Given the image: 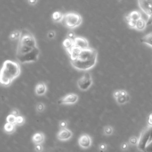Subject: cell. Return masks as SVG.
I'll return each instance as SVG.
<instances>
[{
  "mask_svg": "<svg viewBox=\"0 0 152 152\" xmlns=\"http://www.w3.org/2000/svg\"><path fill=\"white\" fill-rule=\"evenodd\" d=\"M127 23H128V26H130V28H136L137 21L133 20H130V21H128L127 22Z\"/></svg>",
  "mask_w": 152,
  "mask_h": 152,
  "instance_id": "33",
  "label": "cell"
},
{
  "mask_svg": "<svg viewBox=\"0 0 152 152\" xmlns=\"http://www.w3.org/2000/svg\"><path fill=\"white\" fill-rule=\"evenodd\" d=\"M115 100L118 103L120 104V105H122V104L127 103L129 101V96H128V95H127L126 96H120V97H119L118 98L116 99Z\"/></svg>",
  "mask_w": 152,
  "mask_h": 152,
  "instance_id": "24",
  "label": "cell"
},
{
  "mask_svg": "<svg viewBox=\"0 0 152 152\" xmlns=\"http://www.w3.org/2000/svg\"><path fill=\"white\" fill-rule=\"evenodd\" d=\"M47 152H60L59 150L57 148H52L48 150Z\"/></svg>",
  "mask_w": 152,
  "mask_h": 152,
  "instance_id": "44",
  "label": "cell"
},
{
  "mask_svg": "<svg viewBox=\"0 0 152 152\" xmlns=\"http://www.w3.org/2000/svg\"><path fill=\"white\" fill-rule=\"evenodd\" d=\"M78 96L75 93H70L60 99L58 103L59 105H73L77 102Z\"/></svg>",
  "mask_w": 152,
  "mask_h": 152,
  "instance_id": "8",
  "label": "cell"
},
{
  "mask_svg": "<svg viewBox=\"0 0 152 152\" xmlns=\"http://www.w3.org/2000/svg\"><path fill=\"white\" fill-rule=\"evenodd\" d=\"M93 80L91 75L89 72H86V73L80 78L78 79L77 84L78 88L82 91L88 90L92 85Z\"/></svg>",
  "mask_w": 152,
  "mask_h": 152,
  "instance_id": "6",
  "label": "cell"
},
{
  "mask_svg": "<svg viewBox=\"0 0 152 152\" xmlns=\"http://www.w3.org/2000/svg\"><path fill=\"white\" fill-rule=\"evenodd\" d=\"M18 42L21 43L24 45L28 46V47H32V48H36L37 47L36 41L35 40V37L33 36L32 34H29V33H26L22 35L20 39H19Z\"/></svg>",
  "mask_w": 152,
  "mask_h": 152,
  "instance_id": "7",
  "label": "cell"
},
{
  "mask_svg": "<svg viewBox=\"0 0 152 152\" xmlns=\"http://www.w3.org/2000/svg\"><path fill=\"white\" fill-rule=\"evenodd\" d=\"M152 24V14L149 16L148 20L146 23V26H149Z\"/></svg>",
  "mask_w": 152,
  "mask_h": 152,
  "instance_id": "39",
  "label": "cell"
},
{
  "mask_svg": "<svg viewBox=\"0 0 152 152\" xmlns=\"http://www.w3.org/2000/svg\"><path fill=\"white\" fill-rule=\"evenodd\" d=\"M22 32L19 30H14L12 32L10 35V39L11 41H16V40H19L22 36Z\"/></svg>",
  "mask_w": 152,
  "mask_h": 152,
  "instance_id": "20",
  "label": "cell"
},
{
  "mask_svg": "<svg viewBox=\"0 0 152 152\" xmlns=\"http://www.w3.org/2000/svg\"><path fill=\"white\" fill-rule=\"evenodd\" d=\"M48 90L47 84L44 82H39L35 87V91L37 96H43L47 93Z\"/></svg>",
  "mask_w": 152,
  "mask_h": 152,
  "instance_id": "14",
  "label": "cell"
},
{
  "mask_svg": "<svg viewBox=\"0 0 152 152\" xmlns=\"http://www.w3.org/2000/svg\"><path fill=\"white\" fill-rule=\"evenodd\" d=\"M62 24L70 29L77 28L82 23V17L78 13L70 12L64 14Z\"/></svg>",
  "mask_w": 152,
  "mask_h": 152,
  "instance_id": "3",
  "label": "cell"
},
{
  "mask_svg": "<svg viewBox=\"0 0 152 152\" xmlns=\"http://www.w3.org/2000/svg\"><path fill=\"white\" fill-rule=\"evenodd\" d=\"M34 48H35L30 47H28V46L24 45L21 43L18 42V46H17V49L16 57L22 56V55L28 54V53L34 50Z\"/></svg>",
  "mask_w": 152,
  "mask_h": 152,
  "instance_id": "13",
  "label": "cell"
},
{
  "mask_svg": "<svg viewBox=\"0 0 152 152\" xmlns=\"http://www.w3.org/2000/svg\"><path fill=\"white\" fill-rule=\"evenodd\" d=\"M67 125H68L67 122L65 120H62L61 121H59V126L61 129L66 128L67 127Z\"/></svg>",
  "mask_w": 152,
  "mask_h": 152,
  "instance_id": "30",
  "label": "cell"
},
{
  "mask_svg": "<svg viewBox=\"0 0 152 152\" xmlns=\"http://www.w3.org/2000/svg\"><path fill=\"white\" fill-rule=\"evenodd\" d=\"M121 149L123 150H127V148H128V144H127V143H122V144H121Z\"/></svg>",
  "mask_w": 152,
  "mask_h": 152,
  "instance_id": "40",
  "label": "cell"
},
{
  "mask_svg": "<svg viewBox=\"0 0 152 152\" xmlns=\"http://www.w3.org/2000/svg\"><path fill=\"white\" fill-rule=\"evenodd\" d=\"M99 149L101 152H104L107 149V145L105 143H102L99 146Z\"/></svg>",
  "mask_w": 152,
  "mask_h": 152,
  "instance_id": "32",
  "label": "cell"
},
{
  "mask_svg": "<svg viewBox=\"0 0 152 152\" xmlns=\"http://www.w3.org/2000/svg\"><path fill=\"white\" fill-rule=\"evenodd\" d=\"M148 124L149 126H152V114H151L148 118Z\"/></svg>",
  "mask_w": 152,
  "mask_h": 152,
  "instance_id": "42",
  "label": "cell"
},
{
  "mask_svg": "<svg viewBox=\"0 0 152 152\" xmlns=\"http://www.w3.org/2000/svg\"><path fill=\"white\" fill-rule=\"evenodd\" d=\"M63 47L65 48V49L67 51V52L69 51L72 49V48L74 46V40H72V39L66 38L65 40L63 41Z\"/></svg>",
  "mask_w": 152,
  "mask_h": 152,
  "instance_id": "18",
  "label": "cell"
},
{
  "mask_svg": "<svg viewBox=\"0 0 152 152\" xmlns=\"http://www.w3.org/2000/svg\"><path fill=\"white\" fill-rule=\"evenodd\" d=\"M145 152H152V141L149 143L146 147Z\"/></svg>",
  "mask_w": 152,
  "mask_h": 152,
  "instance_id": "35",
  "label": "cell"
},
{
  "mask_svg": "<svg viewBox=\"0 0 152 152\" xmlns=\"http://www.w3.org/2000/svg\"><path fill=\"white\" fill-rule=\"evenodd\" d=\"M74 46L81 49H84L90 48L89 43L86 38L83 37L76 36L74 39Z\"/></svg>",
  "mask_w": 152,
  "mask_h": 152,
  "instance_id": "12",
  "label": "cell"
},
{
  "mask_svg": "<svg viewBox=\"0 0 152 152\" xmlns=\"http://www.w3.org/2000/svg\"><path fill=\"white\" fill-rule=\"evenodd\" d=\"M76 37V35H75L74 32L69 31L67 33V38L70 39H72V40H74Z\"/></svg>",
  "mask_w": 152,
  "mask_h": 152,
  "instance_id": "31",
  "label": "cell"
},
{
  "mask_svg": "<svg viewBox=\"0 0 152 152\" xmlns=\"http://www.w3.org/2000/svg\"><path fill=\"white\" fill-rule=\"evenodd\" d=\"M120 95H121V96H126L128 95L127 92L125 90H120Z\"/></svg>",
  "mask_w": 152,
  "mask_h": 152,
  "instance_id": "43",
  "label": "cell"
},
{
  "mask_svg": "<svg viewBox=\"0 0 152 152\" xmlns=\"http://www.w3.org/2000/svg\"><path fill=\"white\" fill-rule=\"evenodd\" d=\"M78 143L79 146L82 149H89L91 146V138L89 135L83 134L78 138Z\"/></svg>",
  "mask_w": 152,
  "mask_h": 152,
  "instance_id": "9",
  "label": "cell"
},
{
  "mask_svg": "<svg viewBox=\"0 0 152 152\" xmlns=\"http://www.w3.org/2000/svg\"><path fill=\"white\" fill-rule=\"evenodd\" d=\"M28 3L31 5H35L38 3V0H28Z\"/></svg>",
  "mask_w": 152,
  "mask_h": 152,
  "instance_id": "41",
  "label": "cell"
},
{
  "mask_svg": "<svg viewBox=\"0 0 152 152\" xmlns=\"http://www.w3.org/2000/svg\"><path fill=\"white\" fill-rule=\"evenodd\" d=\"M16 116L13 115L11 114H9L6 118V121L7 122L11 123V124H16Z\"/></svg>",
  "mask_w": 152,
  "mask_h": 152,
  "instance_id": "26",
  "label": "cell"
},
{
  "mask_svg": "<svg viewBox=\"0 0 152 152\" xmlns=\"http://www.w3.org/2000/svg\"><path fill=\"white\" fill-rule=\"evenodd\" d=\"M21 69L19 64L11 60L4 62L0 74V83L4 87H8L20 75Z\"/></svg>",
  "mask_w": 152,
  "mask_h": 152,
  "instance_id": "2",
  "label": "cell"
},
{
  "mask_svg": "<svg viewBox=\"0 0 152 152\" xmlns=\"http://www.w3.org/2000/svg\"><path fill=\"white\" fill-rule=\"evenodd\" d=\"M119 1H121V0H119Z\"/></svg>",
  "mask_w": 152,
  "mask_h": 152,
  "instance_id": "45",
  "label": "cell"
},
{
  "mask_svg": "<svg viewBox=\"0 0 152 152\" xmlns=\"http://www.w3.org/2000/svg\"><path fill=\"white\" fill-rule=\"evenodd\" d=\"M45 109V106L44 105V103H42V102H39L36 105V110L39 113H42Z\"/></svg>",
  "mask_w": 152,
  "mask_h": 152,
  "instance_id": "27",
  "label": "cell"
},
{
  "mask_svg": "<svg viewBox=\"0 0 152 152\" xmlns=\"http://www.w3.org/2000/svg\"></svg>",
  "mask_w": 152,
  "mask_h": 152,
  "instance_id": "46",
  "label": "cell"
},
{
  "mask_svg": "<svg viewBox=\"0 0 152 152\" xmlns=\"http://www.w3.org/2000/svg\"><path fill=\"white\" fill-rule=\"evenodd\" d=\"M45 141V136L42 133L38 132V133H35L32 137V141L36 144H41L44 142Z\"/></svg>",
  "mask_w": 152,
  "mask_h": 152,
  "instance_id": "16",
  "label": "cell"
},
{
  "mask_svg": "<svg viewBox=\"0 0 152 152\" xmlns=\"http://www.w3.org/2000/svg\"><path fill=\"white\" fill-rule=\"evenodd\" d=\"M63 17H64V14L61 11H58L53 13V14L52 15V20L56 23L61 22L63 19Z\"/></svg>",
  "mask_w": 152,
  "mask_h": 152,
  "instance_id": "19",
  "label": "cell"
},
{
  "mask_svg": "<svg viewBox=\"0 0 152 152\" xmlns=\"http://www.w3.org/2000/svg\"><path fill=\"white\" fill-rule=\"evenodd\" d=\"M146 26V23L145 22V21L143 18H140L137 21V23H136V28L138 30H143L145 27Z\"/></svg>",
  "mask_w": 152,
  "mask_h": 152,
  "instance_id": "23",
  "label": "cell"
},
{
  "mask_svg": "<svg viewBox=\"0 0 152 152\" xmlns=\"http://www.w3.org/2000/svg\"><path fill=\"white\" fill-rule=\"evenodd\" d=\"M130 143L131 144H136L137 143V138L134 137H131L130 138Z\"/></svg>",
  "mask_w": 152,
  "mask_h": 152,
  "instance_id": "38",
  "label": "cell"
},
{
  "mask_svg": "<svg viewBox=\"0 0 152 152\" xmlns=\"http://www.w3.org/2000/svg\"><path fill=\"white\" fill-rule=\"evenodd\" d=\"M55 35H56L55 32L54 30H51V31H49L48 33V35H47L48 38L49 39H54L55 37Z\"/></svg>",
  "mask_w": 152,
  "mask_h": 152,
  "instance_id": "34",
  "label": "cell"
},
{
  "mask_svg": "<svg viewBox=\"0 0 152 152\" xmlns=\"http://www.w3.org/2000/svg\"><path fill=\"white\" fill-rule=\"evenodd\" d=\"M72 131L67 128L61 129L57 135V137L59 141H63L69 140L72 137Z\"/></svg>",
  "mask_w": 152,
  "mask_h": 152,
  "instance_id": "11",
  "label": "cell"
},
{
  "mask_svg": "<svg viewBox=\"0 0 152 152\" xmlns=\"http://www.w3.org/2000/svg\"><path fill=\"white\" fill-rule=\"evenodd\" d=\"M40 54V50L37 47L34 49L31 52L28 53L25 55L17 57V60L19 63L22 64L35 63L38 61Z\"/></svg>",
  "mask_w": 152,
  "mask_h": 152,
  "instance_id": "5",
  "label": "cell"
},
{
  "mask_svg": "<svg viewBox=\"0 0 152 152\" xmlns=\"http://www.w3.org/2000/svg\"><path fill=\"white\" fill-rule=\"evenodd\" d=\"M16 124H11L7 122L4 126V130L5 133L8 134H11L15 131L16 130Z\"/></svg>",
  "mask_w": 152,
  "mask_h": 152,
  "instance_id": "17",
  "label": "cell"
},
{
  "mask_svg": "<svg viewBox=\"0 0 152 152\" xmlns=\"http://www.w3.org/2000/svg\"><path fill=\"white\" fill-rule=\"evenodd\" d=\"M24 123V118L23 116L21 115H18L16 117V125H19V126H22Z\"/></svg>",
  "mask_w": 152,
  "mask_h": 152,
  "instance_id": "28",
  "label": "cell"
},
{
  "mask_svg": "<svg viewBox=\"0 0 152 152\" xmlns=\"http://www.w3.org/2000/svg\"><path fill=\"white\" fill-rule=\"evenodd\" d=\"M128 16L130 17L131 20H134V21H137L138 20L141 18L140 13L137 11H132L131 13H130Z\"/></svg>",
  "mask_w": 152,
  "mask_h": 152,
  "instance_id": "22",
  "label": "cell"
},
{
  "mask_svg": "<svg viewBox=\"0 0 152 152\" xmlns=\"http://www.w3.org/2000/svg\"><path fill=\"white\" fill-rule=\"evenodd\" d=\"M152 141V126H149L145 128L140 135L138 140L137 146L139 150L145 152L147 145Z\"/></svg>",
  "mask_w": 152,
  "mask_h": 152,
  "instance_id": "4",
  "label": "cell"
},
{
  "mask_svg": "<svg viewBox=\"0 0 152 152\" xmlns=\"http://www.w3.org/2000/svg\"><path fill=\"white\" fill-rule=\"evenodd\" d=\"M103 132H104V134L106 136H111L112 134V133H113V132H114L113 128H112L111 126H110V125H107V126H105L103 128Z\"/></svg>",
  "mask_w": 152,
  "mask_h": 152,
  "instance_id": "25",
  "label": "cell"
},
{
  "mask_svg": "<svg viewBox=\"0 0 152 152\" xmlns=\"http://www.w3.org/2000/svg\"><path fill=\"white\" fill-rule=\"evenodd\" d=\"M19 113H20V112H19V111L18 109H13L11 111V113L10 114H11L13 115H14L17 116L19 115Z\"/></svg>",
  "mask_w": 152,
  "mask_h": 152,
  "instance_id": "36",
  "label": "cell"
},
{
  "mask_svg": "<svg viewBox=\"0 0 152 152\" xmlns=\"http://www.w3.org/2000/svg\"><path fill=\"white\" fill-rule=\"evenodd\" d=\"M114 97L115 99H117L119 97H120L121 96V95H120V90H116L114 92Z\"/></svg>",
  "mask_w": 152,
  "mask_h": 152,
  "instance_id": "37",
  "label": "cell"
},
{
  "mask_svg": "<svg viewBox=\"0 0 152 152\" xmlns=\"http://www.w3.org/2000/svg\"><path fill=\"white\" fill-rule=\"evenodd\" d=\"M140 9L149 16L152 14V0H138Z\"/></svg>",
  "mask_w": 152,
  "mask_h": 152,
  "instance_id": "10",
  "label": "cell"
},
{
  "mask_svg": "<svg viewBox=\"0 0 152 152\" xmlns=\"http://www.w3.org/2000/svg\"><path fill=\"white\" fill-rule=\"evenodd\" d=\"M140 41L142 43H147L152 47V33H150V34H149L144 36L141 39Z\"/></svg>",
  "mask_w": 152,
  "mask_h": 152,
  "instance_id": "21",
  "label": "cell"
},
{
  "mask_svg": "<svg viewBox=\"0 0 152 152\" xmlns=\"http://www.w3.org/2000/svg\"><path fill=\"white\" fill-rule=\"evenodd\" d=\"M35 150L36 151V152H43V146L41 144H36L35 145Z\"/></svg>",
  "mask_w": 152,
  "mask_h": 152,
  "instance_id": "29",
  "label": "cell"
},
{
  "mask_svg": "<svg viewBox=\"0 0 152 152\" xmlns=\"http://www.w3.org/2000/svg\"><path fill=\"white\" fill-rule=\"evenodd\" d=\"M81 51H82L81 49L74 46L71 50L67 52L68 54L69 55V57L70 58V60H74V59H76L78 57Z\"/></svg>",
  "mask_w": 152,
  "mask_h": 152,
  "instance_id": "15",
  "label": "cell"
},
{
  "mask_svg": "<svg viewBox=\"0 0 152 152\" xmlns=\"http://www.w3.org/2000/svg\"><path fill=\"white\" fill-rule=\"evenodd\" d=\"M97 52L95 49L89 48L82 49L78 57L70 60L71 65L79 71H88L93 68L97 63Z\"/></svg>",
  "mask_w": 152,
  "mask_h": 152,
  "instance_id": "1",
  "label": "cell"
}]
</instances>
